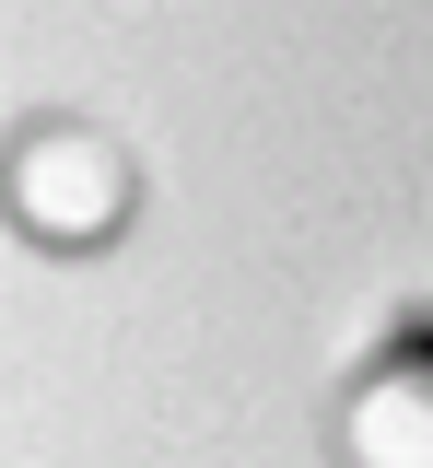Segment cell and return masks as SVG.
Here are the masks:
<instances>
[{
    "label": "cell",
    "mask_w": 433,
    "mask_h": 468,
    "mask_svg": "<svg viewBox=\"0 0 433 468\" xmlns=\"http://www.w3.org/2000/svg\"><path fill=\"white\" fill-rule=\"evenodd\" d=\"M141 211V153L106 117L36 106L0 129V223L24 234L36 258H106Z\"/></svg>",
    "instance_id": "6da1fadb"
},
{
    "label": "cell",
    "mask_w": 433,
    "mask_h": 468,
    "mask_svg": "<svg viewBox=\"0 0 433 468\" xmlns=\"http://www.w3.org/2000/svg\"><path fill=\"white\" fill-rule=\"evenodd\" d=\"M328 457L340 468H433V316H410V328L340 387Z\"/></svg>",
    "instance_id": "7a4b0ae2"
}]
</instances>
